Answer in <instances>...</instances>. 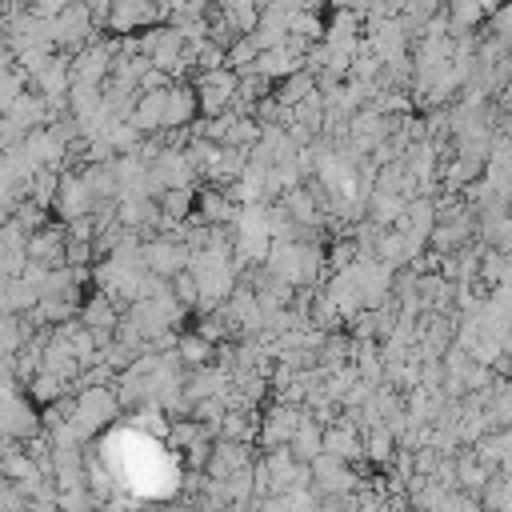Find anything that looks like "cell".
<instances>
[{"label":"cell","mask_w":512,"mask_h":512,"mask_svg":"<svg viewBox=\"0 0 512 512\" xmlns=\"http://www.w3.org/2000/svg\"><path fill=\"white\" fill-rule=\"evenodd\" d=\"M320 248L316 244H304V240H284V244H272V256H268V272L276 280H284L288 288L292 284H312L320 276Z\"/></svg>","instance_id":"cell-1"},{"label":"cell","mask_w":512,"mask_h":512,"mask_svg":"<svg viewBox=\"0 0 512 512\" xmlns=\"http://www.w3.org/2000/svg\"><path fill=\"white\" fill-rule=\"evenodd\" d=\"M116 416H120V396H116L112 388H104V384H84V388L76 392V400H72V424H76L80 440L96 436V432L108 428Z\"/></svg>","instance_id":"cell-2"},{"label":"cell","mask_w":512,"mask_h":512,"mask_svg":"<svg viewBox=\"0 0 512 512\" xmlns=\"http://www.w3.org/2000/svg\"><path fill=\"white\" fill-rule=\"evenodd\" d=\"M144 268L160 280H172V276H184L192 268V248L180 244L176 236H160V240H148L144 244Z\"/></svg>","instance_id":"cell-3"},{"label":"cell","mask_w":512,"mask_h":512,"mask_svg":"<svg viewBox=\"0 0 512 512\" xmlns=\"http://www.w3.org/2000/svg\"><path fill=\"white\" fill-rule=\"evenodd\" d=\"M4 436L8 440H36L40 436V416L32 408V396H20L16 380H8V392H4Z\"/></svg>","instance_id":"cell-4"},{"label":"cell","mask_w":512,"mask_h":512,"mask_svg":"<svg viewBox=\"0 0 512 512\" xmlns=\"http://www.w3.org/2000/svg\"><path fill=\"white\" fill-rule=\"evenodd\" d=\"M312 484H316V492L324 496V500H332V496H352V488H356V472L344 464V460H336V456H316L312 464Z\"/></svg>","instance_id":"cell-5"},{"label":"cell","mask_w":512,"mask_h":512,"mask_svg":"<svg viewBox=\"0 0 512 512\" xmlns=\"http://www.w3.org/2000/svg\"><path fill=\"white\" fill-rule=\"evenodd\" d=\"M92 208H96V196H92L88 180H84L80 172H64L60 196H56V212H60L68 224H76V220H88Z\"/></svg>","instance_id":"cell-6"},{"label":"cell","mask_w":512,"mask_h":512,"mask_svg":"<svg viewBox=\"0 0 512 512\" xmlns=\"http://www.w3.org/2000/svg\"><path fill=\"white\" fill-rule=\"evenodd\" d=\"M300 420H304V408H296V404H276V408L264 416L260 440H264L272 452H276V448H288L292 436H296V428H300Z\"/></svg>","instance_id":"cell-7"},{"label":"cell","mask_w":512,"mask_h":512,"mask_svg":"<svg viewBox=\"0 0 512 512\" xmlns=\"http://www.w3.org/2000/svg\"><path fill=\"white\" fill-rule=\"evenodd\" d=\"M120 312H116V300L108 296V292H96V296H88L84 300V308H80V324L88 328V332H96L100 340H108V332H116L120 328Z\"/></svg>","instance_id":"cell-8"},{"label":"cell","mask_w":512,"mask_h":512,"mask_svg":"<svg viewBox=\"0 0 512 512\" xmlns=\"http://www.w3.org/2000/svg\"><path fill=\"white\" fill-rule=\"evenodd\" d=\"M324 452H328V456H336V460H344V464H352V460L368 456V452H364L360 432H356L348 420H340V424H328V428H324Z\"/></svg>","instance_id":"cell-9"},{"label":"cell","mask_w":512,"mask_h":512,"mask_svg":"<svg viewBox=\"0 0 512 512\" xmlns=\"http://www.w3.org/2000/svg\"><path fill=\"white\" fill-rule=\"evenodd\" d=\"M248 468H252V460H248L244 444L220 440V444L212 448V460H208V476H212V480H232V476H240V472H248Z\"/></svg>","instance_id":"cell-10"},{"label":"cell","mask_w":512,"mask_h":512,"mask_svg":"<svg viewBox=\"0 0 512 512\" xmlns=\"http://www.w3.org/2000/svg\"><path fill=\"white\" fill-rule=\"evenodd\" d=\"M160 20H164V8H152V4H112L108 28L112 32H136L140 24L160 28Z\"/></svg>","instance_id":"cell-11"},{"label":"cell","mask_w":512,"mask_h":512,"mask_svg":"<svg viewBox=\"0 0 512 512\" xmlns=\"http://www.w3.org/2000/svg\"><path fill=\"white\" fill-rule=\"evenodd\" d=\"M348 128H352V148H360V152H368V148H384V136L392 132V128H388V116H380L376 108L360 112Z\"/></svg>","instance_id":"cell-12"},{"label":"cell","mask_w":512,"mask_h":512,"mask_svg":"<svg viewBox=\"0 0 512 512\" xmlns=\"http://www.w3.org/2000/svg\"><path fill=\"white\" fill-rule=\"evenodd\" d=\"M172 92V88H168ZM168 92H140L136 96V112H132V124L152 136L156 128H164V116H168Z\"/></svg>","instance_id":"cell-13"},{"label":"cell","mask_w":512,"mask_h":512,"mask_svg":"<svg viewBox=\"0 0 512 512\" xmlns=\"http://www.w3.org/2000/svg\"><path fill=\"white\" fill-rule=\"evenodd\" d=\"M196 204H200V220H204L208 228H216V224H236V220H240V208H236L232 196L220 192V188H204V192L196 196Z\"/></svg>","instance_id":"cell-14"},{"label":"cell","mask_w":512,"mask_h":512,"mask_svg":"<svg viewBox=\"0 0 512 512\" xmlns=\"http://www.w3.org/2000/svg\"><path fill=\"white\" fill-rule=\"evenodd\" d=\"M292 456L300 460V464H312L316 456H324V432H320V416H312V412H304V420H300V428H296V436H292Z\"/></svg>","instance_id":"cell-15"},{"label":"cell","mask_w":512,"mask_h":512,"mask_svg":"<svg viewBox=\"0 0 512 512\" xmlns=\"http://www.w3.org/2000/svg\"><path fill=\"white\" fill-rule=\"evenodd\" d=\"M196 112H200V96H196V88L176 84V88L168 92V116H164V128H184Z\"/></svg>","instance_id":"cell-16"},{"label":"cell","mask_w":512,"mask_h":512,"mask_svg":"<svg viewBox=\"0 0 512 512\" xmlns=\"http://www.w3.org/2000/svg\"><path fill=\"white\" fill-rule=\"evenodd\" d=\"M192 204H196L192 188H168V192L160 196V216H164V224H188V220H192Z\"/></svg>","instance_id":"cell-17"},{"label":"cell","mask_w":512,"mask_h":512,"mask_svg":"<svg viewBox=\"0 0 512 512\" xmlns=\"http://www.w3.org/2000/svg\"><path fill=\"white\" fill-rule=\"evenodd\" d=\"M212 352H216V344H212V340H204L200 332H184V336H180V344H176L180 364H192V368H208Z\"/></svg>","instance_id":"cell-18"},{"label":"cell","mask_w":512,"mask_h":512,"mask_svg":"<svg viewBox=\"0 0 512 512\" xmlns=\"http://www.w3.org/2000/svg\"><path fill=\"white\" fill-rule=\"evenodd\" d=\"M284 208H288V216H292L296 224H316V216H320L316 192H304V188H292V192L284 196Z\"/></svg>","instance_id":"cell-19"},{"label":"cell","mask_w":512,"mask_h":512,"mask_svg":"<svg viewBox=\"0 0 512 512\" xmlns=\"http://www.w3.org/2000/svg\"><path fill=\"white\" fill-rule=\"evenodd\" d=\"M464 236H468V212H460V216L436 224V232H432V248H436V252H452Z\"/></svg>","instance_id":"cell-20"},{"label":"cell","mask_w":512,"mask_h":512,"mask_svg":"<svg viewBox=\"0 0 512 512\" xmlns=\"http://www.w3.org/2000/svg\"><path fill=\"white\" fill-rule=\"evenodd\" d=\"M364 452H368V460H376V464H392V456H396V432L392 428H372L368 436H364Z\"/></svg>","instance_id":"cell-21"},{"label":"cell","mask_w":512,"mask_h":512,"mask_svg":"<svg viewBox=\"0 0 512 512\" xmlns=\"http://www.w3.org/2000/svg\"><path fill=\"white\" fill-rule=\"evenodd\" d=\"M376 256H380L384 268L404 264V260H408V240H404V232H400V228H396V232H384V236L376 240Z\"/></svg>","instance_id":"cell-22"},{"label":"cell","mask_w":512,"mask_h":512,"mask_svg":"<svg viewBox=\"0 0 512 512\" xmlns=\"http://www.w3.org/2000/svg\"><path fill=\"white\" fill-rule=\"evenodd\" d=\"M456 476H460V484H464V492H484V484H488V476H492V468H488V464H480L476 456H464V460L456 464Z\"/></svg>","instance_id":"cell-23"},{"label":"cell","mask_w":512,"mask_h":512,"mask_svg":"<svg viewBox=\"0 0 512 512\" xmlns=\"http://www.w3.org/2000/svg\"><path fill=\"white\" fill-rule=\"evenodd\" d=\"M220 432H224V440H236V444H248V440L256 436V420H252L248 412H228V416L220 420Z\"/></svg>","instance_id":"cell-24"},{"label":"cell","mask_w":512,"mask_h":512,"mask_svg":"<svg viewBox=\"0 0 512 512\" xmlns=\"http://www.w3.org/2000/svg\"><path fill=\"white\" fill-rule=\"evenodd\" d=\"M496 8H488V4H452L448 8V20L460 28V32H468V28H476L484 16H492Z\"/></svg>","instance_id":"cell-25"},{"label":"cell","mask_w":512,"mask_h":512,"mask_svg":"<svg viewBox=\"0 0 512 512\" xmlns=\"http://www.w3.org/2000/svg\"><path fill=\"white\" fill-rule=\"evenodd\" d=\"M400 212H408V208H404V200H400L396 192H376V196H372V216H376V224L404 220Z\"/></svg>","instance_id":"cell-26"},{"label":"cell","mask_w":512,"mask_h":512,"mask_svg":"<svg viewBox=\"0 0 512 512\" xmlns=\"http://www.w3.org/2000/svg\"><path fill=\"white\" fill-rule=\"evenodd\" d=\"M60 392H64V380H60V376H52V372H40V376H32V380H28V396H32V400H40V404L60 400Z\"/></svg>","instance_id":"cell-27"},{"label":"cell","mask_w":512,"mask_h":512,"mask_svg":"<svg viewBox=\"0 0 512 512\" xmlns=\"http://www.w3.org/2000/svg\"><path fill=\"white\" fill-rule=\"evenodd\" d=\"M204 424H192V420H176L172 424V432H168V444H176V448H196L200 440H204Z\"/></svg>","instance_id":"cell-28"},{"label":"cell","mask_w":512,"mask_h":512,"mask_svg":"<svg viewBox=\"0 0 512 512\" xmlns=\"http://www.w3.org/2000/svg\"><path fill=\"white\" fill-rule=\"evenodd\" d=\"M288 32H292V36H300V40H316V36H328V32H324V24H320L312 12H304V8L292 16V28H288Z\"/></svg>","instance_id":"cell-29"},{"label":"cell","mask_w":512,"mask_h":512,"mask_svg":"<svg viewBox=\"0 0 512 512\" xmlns=\"http://www.w3.org/2000/svg\"><path fill=\"white\" fill-rule=\"evenodd\" d=\"M196 332H200L204 340H212V344H216V340L228 332V316H224V312H212V316H208V320H204Z\"/></svg>","instance_id":"cell-30"},{"label":"cell","mask_w":512,"mask_h":512,"mask_svg":"<svg viewBox=\"0 0 512 512\" xmlns=\"http://www.w3.org/2000/svg\"><path fill=\"white\" fill-rule=\"evenodd\" d=\"M504 108L512 112V80H508V88H504Z\"/></svg>","instance_id":"cell-31"},{"label":"cell","mask_w":512,"mask_h":512,"mask_svg":"<svg viewBox=\"0 0 512 512\" xmlns=\"http://www.w3.org/2000/svg\"><path fill=\"white\" fill-rule=\"evenodd\" d=\"M168 512H184V508H168Z\"/></svg>","instance_id":"cell-32"}]
</instances>
